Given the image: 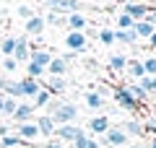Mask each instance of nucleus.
<instances>
[{
    "instance_id": "nucleus-1",
    "label": "nucleus",
    "mask_w": 156,
    "mask_h": 148,
    "mask_svg": "<svg viewBox=\"0 0 156 148\" xmlns=\"http://www.w3.org/2000/svg\"><path fill=\"white\" fill-rule=\"evenodd\" d=\"M44 109H47L44 115H50L55 125H76L78 120V107L73 101H65V99H52Z\"/></svg>"
},
{
    "instance_id": "nucleus-2",
    "label": "nucleus",
    "mask_w": 156,
    "mask_h": 148,
    "mask_svg": "<svg viewBox=\"0 0 156 148\" xmlns=\"http://www.w3.org/2000/svg\"><path fill=\"white\" fill-rule=\"evenodd\" d=\"M44 5L62 18L70 13H81V0H44Z\"/></svg>"
},
{
    "instance_id": "nucleus-3",
    "label": "nucleus",
    "mask_w": 156,
    "mask_h": 148,
    "mask_svg": "<svg viewBox=\"0 0 156 148\" xmlns=\"http://www.w3.org/2000/svg\"><path fill=\"white\" fill-rule=\"evenodd\" d=\"M65 47H68V52H86V49H89V37H86V31H70V29H68Z\"/></svg>"
},
{
    "instance_id": "nucleus-4",
    "label": "nucleus",
    "mask_w": 156,
    "mask_h": 148,
    "mask_svg": "<svg viewBox=\"0 0 156 148\" xmlns=\"http://www.w3.org/2000/svg\"><path fill=\"white\" fill-rule=\"evenodd\" d=\"M101 146H107V148H125L128 146V135H125L122 127H109V130L104 132V138H101Z\"/></svg>"
},
{
    "instance_id": "nucleus-5",
    "label": "nucleus",
    "mask_w": 156,
    "mask_h": 148,
    "mask_svg": "<svg viewBox=\"0 0 156 148\" xmlns=\"http://www.w3.org/2000/svg\"><path fill=\"white\" fill-rule=\"evenodd\" d=\"M112 96H115V101H117L120 107H122V109H128L130 115H135V112L140 109V104H138V101H135V99L128 93V88H125V86H117Z\"/></svg>"
},
{
    "instance_id": "nucleus-6",
    "label": "nucleus",
    "mask_w": 156,
    "mask_h": 148,
    "mask_svg": "<svg viewBox=\"0 0 156 148\" xmlns=\"http://www.w3.org/2000/svg\"><path fill=\"white\" fill-rule=\"evenodd\" d=\"M122 13H125V16H130L133 21H146V18H148V13H151V8L146 5V3H133V0H125Z\"/></svg>"
},
{
    "instance_id": "nucleus-7",
    "label": "nucleus",
    "mask_w": 156,
    "mask_h": 148,
    "mask_svg": "<svg viewBox=\"0 0 156 148\" xmlns=\"http://www.w3.org/2000/svg\"><path fill=\"white\" fill-rule=\"evenodd\" d=\"M16 135L21 138V143H34V140H39V127H37V122L34 120H29V122H21V125H16Z\"/></svg>"
},
{
    "instance_id": "nucleus-8",
    "label": "nucleus",
    "mask_w": 156,
    "mask_h": 148,
    "mask_svg": "<svg viewBox=\"0 0 156 148\" xmlns=\"http://www.w3.org/2000/svg\"><path fill=\"white\" fill-rule=\"evenodd\" d=\"M29 52H31V44H29V37L23 34V37H16V47H13V60L18 62V65H26L29 62Z\"/></svg>"
},
{
    "instance_id": "nucleus-9",
    "label": "nucleus",
    "mask_w": 156,
    "mask_h": 148,
    "mask_svg": "<svg viewBox=\"0 0 156 148\" xmlns=\"http://www.w3.org/2000/svg\"><path fill=\"white\" fill-rule=\"evenodd\" d=\"M81 132H83V127H78V125H57L52 138H57L60 143H73Z\"/></svg>"
},
{
    "instance_id": "nucleus-10",
    "label": "nucleus",
    "mask_w": 156,
    "mask_h": 148,
    "mask_svg": "<svg viewBox=\"0 0 156 148\" xmlns=\"http://www.w3.org/2000/svg\"><path fill=\"white\" fill-rule=\"evenodd\" d=\"M18 83H21V93H23V99H34L39 91H42V81H37V78L23 76Z\"/></svg>"
},
{
    "instance_id": "nucleus-11",
    "label": "nucleus",
    "mask_w": 156,
    "mask_h": 148,
    "mask_svg": "<svg viewBox=\"0 0 156 148\" xmlns=\"http://www.w3.org/2000/svg\"><path fill=\"white\" fill-rule=\"evenodd\" d=\"M52 57L55 55H52L50 49H44V47H34L31 52H29V62H37V65H42L44 70H47V65L52 62Z\"/></svg>"
},
{
    "instance_id": "nucleus-12",
    "label": "nucleus",
    "mask_w": 156,
    "mask_h": 148,
    "mask_svg": "<svg viewBox=\"0 0 156 148\" xmlns=\"http://www.w3.org/2000/svg\"><path fill=\"white\" fill-rule=\"evenodd\" d=\"M44 29H47L44 16H31L29 21H23V31H26V37H39Z\"/></svg>"
},
{
    "instance_id": "nucleus-13",
    "label": "nucleus",
    "mask_w": 156,
    "mask_h": 148,
    "mask_svg": "<svg viewBox=\"0 0 156 148\" xmlns=\"http://www.w3.org/2000/svg\"><path fill=\"white\" fill-rule=\"evenodd\" d=\"M44 88L50 93H62L68 88V78H62V76H44Z\"/></svg>"
},
{
    "instance_id": "nucleus-14",
    "label": "nucleus",
    "mask_w": 156,
    "mask_h": 148,
    "mask_svg": "<svg viewBox=\"0 0 156 148\" xmlns=\"http://www.w3.org/2000/svg\"><path fill=\"white\" fill-rule=\"evenodd\" d=\"M34 122H37V127H39V135H44V138H52V135H55V127H57V125H55V120H52L50 115H39Z\"/></svg>"
},
{
    "instance_id": "nucleus-15",
    "label": "nucleus",
    "mask_w": 156,
    "mask_h": 148,
    "mask_svg": "<svg viewBox=\"0 0 156 148\" xmlns=\"http://www.w3.org/2000/svg\"><path fill=\"white\" fill-rule=\"evenodd\" d=\"M31 117H34V104H31V101H18L16 112H13V120L21 125V122H29Z\"/></svg>"
},
{
    "instance_id": "nucleus-16",
    "label": "nucleus",
    "mask_w": 156,
    "mask_h": 148,
    "mask_svg": "<svg viewBox=\"0 0 156 148\" xmlns=\"http://www.w3.org/2000/svg\"><path fill=\"white\" fill-rule=\"evenodd\" d=\"M65 23H68L70 31H86L89 29V18L83 13H70V16H65Z\"/></svg>"
},
{
    "instance_id": "nucleus-17",
    "label": "nucleus",
    "mask_w": 156,
    "mask_h": 148,
    "mask_svg": "<svg viewBox=\"0 0 156 148\" xmlns=\"http://www.w3.org/2000/svg\"><path fill=\"white\" fill-rule=\"evenodd\" d=\"M109 120H107V115H96V117H91L89 120V130L94 132V135H104L107 130H109Z\"/></svg>"
},
{
    "instance_id": "nucleus-18",
    "label": "nucleus",
    "mask_w": 156,
    "mask_h": 148,
    "mask_svg": "<svg viewBox=\"0 0 156 148\" xmlns=\"http://www.w3.org/2000/svg\"><path fill=\"white\" fill-rule=\"evenodd\" d=\"M107 65H109V70H115V73H122L125 68H128V55H109L107 57Z\"/></svg>"
},
{
    "instance_id": "nucleus-19",
    "label": "nucleus",
    "mask_w": 156,
    "mask_h": 148,
    "mask_svg": "<svg viewBox=\"0 0 156 148\" xmlns=\"http://www.w3.org/2000/svg\"><path fill=\"white\" fill-rule=\"evenodd\" d=\"M65 73H68V62L62 57H52V62L47 65V76H62L65 78Z\"/></svg>"
},
{
    "instance_id": "nucleus-20",
    "label": "nucleus",
    "mask_w": 156,
    "mask_h": 148,
    "mask_svg": "<svg viewBox=\"0 0 156 148\" xmlns=\"http://www.w3.org/2000/svg\"><path fill=\"white\" fill-rule=\"evenodd\" d=\"M133 31H135V37H138V39H146V42H148V37L156 31V26H154V23H148V21H135Z\"/></svg>"
},
{
    "instance_id": "nucleus-21",
    "label": "nucleus",
    "mask_w": 156,
    "mask_h": 148,
    "mask_svg": "<svg viewBox=\"0 0 156 148\" xmlns=\"http://www.w3.org/2000/svg\"><path fill=\"white\" fill-rule=\"evenodd\" d=\"M83 101H86V107H91V109H101V107H104V96H101L99 91H86Z\"/></svg>"
},
{
    "instance_id": "nucleus-22",
    "label": "nucleus",
    "mask_w": 156,
    "mask_h": 148,
    "mask_svg": "<svg viewBox=\"0 0 156 148\" xmlns=\"http://www.w3.org/2000/svg\"><path fill=\"white\" fill-rule=\"evenodd\" d=\"M115 42L133 47V44H138V37H135V31H133V29H128V31H120V29H117V31H115Z\"/></svg>"
},
{
    "instance_id": "nucleus-23",
    "label": "nucleus",
    "mask_w": 156,
    "mask_h": 148,
    "mask_svg": "<svg viewBox=\"0 0 156 148\" xmlns=\"http://www.w3.org/2000/svg\"><path fill=\"white\" fill-rule=\"evenodd\" d=\"M122 130H125V135H133V138H143L146 132H143V125H140L138 120H128L122 125Z\"/></svg>"
},
{
    "instance_id": "nucleus-24",
    "label": "nucleus",
    "mask_w": 156,
    "mask_h": 148,
    "mask_svg": "<svg viewBox=\"0 0 156 148\" xmlns=\"http://www.w3.org/2000/svg\"><path fill=\"white\" fill-rule=\"evenodd\" d=\"M125 70H128L133 78H138V81L146 76V70H143V60H128V68H125Z\"/></svg>"
},
{
    "instance_id": "nucleus-25",
    "label": "nucleus",
    "mask_w": 156,
    "mask_h": 148,
    "mask_svg": "<svg viewBox=\"0 0 156 148\" xmlns=\"http://www.w3.org/2000/svg\"><path fill=\"white\" fill-rule=\"evenodd\" d=\"M23 143H21V138L16 135V132H8V135H3L0 138V148H21Z\"/></svg>"
},
{
    "instance_id": "nucleus-26",
    "label": "nucleus",
    "mask_w": 156,
    "mask_h": 148,
    "mask_svg": "<svg viewBox=\"0 0 156 148\" xmlns=\"http://www.w3.org/2000/svg\"><path fill=\"white\" fill-rule=\"evenodd\" d=\"M125 88H128V93H130V96L135 99V101H138V104H143L146 99H148V93H146L143 88L138 86V83H128V86H125Z\"/></svg>"
},
{
    "instance_id": "nucleus-27",
    "label": "nucleus",
    "mask_w": 156,
    "mask_h": 148,
    "mask_svg": "<svg viewBox=\"0 0 156 148\" xmlns=\"http://www.w3.org/2000/svg\"><path fill=\"white\" fill-rule=\"evenodd\" d=\"M13 47H16V37L0 39V57H11L13 55Z\"/></svg>"
},
{
    "instance_id": "nucleus-28",
    "label": "nucleus",
    "mask_w": 156,
    "mask_h": 148,
    "mask_svg": "<svg viewBox=\"0 0 156 148\" xmlns=\"http://www.w3.org/2000/svg\"><path fill=\"white\" fill-rule=\"evenodd\" d=\"M50 101H52V93L47 91L44 86H42V91H39L37 96H34V101H31V104H34V109H39V107H47Z\"/></svg>"
},
{
    "instance_id": "nucleus-29",
    "label": "nucleus",
    "mask_w": 156,
    "mask_h": 148,
    "mask_svg": "<svg viewBox=\"0 0 156 148\" xmlns=\"http://www.w3.org/2000/svg\"><path fill=\"white\" fill-rule=\"evenodd\" d=\"M3 93H5V96H13V99H23V93H21V83H18V81H8L5 88H3Z\"/></svg>"
},
{
    "instance_id": "nucleus-30",
    "label": "nucleus",
    "mask_w": 156,
    "mask_h": 148,
    "mask_svg": "<svg viewBox=\"0 0 156 148\" xmlns=\"http://www.w3.org/2000/svg\"><path fill=\"white\" fill-rule=\"evenodd\" d=\"M138 86L143 88L146 93H156V76H143L138 81Z\"/></svg>"
},
{
    "instance_id": "nucleus-31",
    "label": "nucleus",
    "mask_w": 156,
    "mask_h": 148,
    "mask_svg": "<svg viewBox=\"0 0 156 148\" xmlns=\"http://www.w3.org/2000/svg\"><path fill=\"white\" fill-rule=\"evenodd\" d=\"M16 107H18V99H13V96H3V115H5V117H13Z\"/></svg>"
},
{
    "instance_id": "nucleus-32",
    "label": "nucleus",
    "mask_w": 156,
    "mask_h": 148,
    "mask_svg": "<svg viewBox=\"0 0 156 148\" xmlns=\"http://www.w3.org/2000/svg\"><path fill=\"white\" fill-rule=\"evenodd\" d=\"M26 76H29V78H37V81H39L42 76H47V70H44L42 65H37V62H26Z\"/></svg>"
},
{
    "instance_id": "nucleus-33",
    "label": "nucleus",
    "mask_w": 156,
    "mask_h": 148,
    "mask_svg": "<svg viewBox=\"0 0 156 148\" xmlns=\"http://www.w3.org/2000/svg\"><path fill=\"white\" fill-rule=\"evenodd\" d=\"M96 37H99V42L107 44V47H109V44H115V31H112V29H99V31H96Z\"/></svg>"
},
{
    "instance_id": "nucleus-34",
    "label": "nucleus",
    "mask_w": 156,
    "mask_h": 148,
    "mask_svg": "<svg viewBox=\"0 0 156 148\" xmlns=\"http://www.w3.org/2000/svg\"><path fill=\"white\" fill-rule=\"evenodd\" d=\"M133 26H135V21L130 16H125V13L117 16V29H120V31H128V29H133Z\"/></svg>"
},
{
    "instance_id": "nucleus-35",
    "label": "nucleus",
    "mask_w": 156,
    "mask_h": 148,
    "mask_svg": "<svg viewBox=\"0 0 156 148\" xmlns=\"http://www.w3.org/2000/svg\"><path fill=\"white\" fill-rule=\"evenodd\" d=\"M0 65H3V70H5V73L18 70V62L13 60V57H0Z\"/></svg>"
},
{
    "instance_id": "nucleus-36",
    "label": "nucleus",
    "mask_w": 156,
    "mask_h": 148,
    "mask_svg": "<svg viewBox=\"0 0 156 148\" xmlns=\"http://www.w3.org/2000/svg\"><path fill=\"white\" fill-rule=\"evenodd\" d=\"M18 18H23V21H29V18H31V16H37V13H34V8L31 5H26V3H23V5H18Z\"/></svg>"
},
{
    "instance_id": "nucleus-37",
    "label": "nucleus",
    "mask_w": 156,
    "mask_h": 148,
    "mask_svg": "<svg viewBox=\"0 0 156 148\" xmlns=\"http://www.w3.org/2000/svg\"><path fill=\"white\" fill-rule=\"evenodd\" d=\"M143 70H146V76H156V57H146Z\"/></svg>"
},
{
    "instance_id": "nucleus-38",
    "label": "nucleus",
    "mask_w": 156,
    "mask_h": 148,
    "mask_svg": "<svg viewBox=\"0 0 156 148\" xmlns=\"http://www.w3.org/2000/svg\"><path fill=\"white\" fill-rule=\"evenodd\" d=\"M89 140H91V138L86 135V130H83V132H81V135L76 138V140L70 143V146H73V148H86V146H89Z\"/></svg>"
},
{
    "instance_id": "nucleus-39",
    "label": "nucleus",
    "mask_w": 156,
    "mask_h": 148,
    "mask_svg": "<svg viewBox=\"0 0 156 148\" xmlns=\"http://www.w3.org/2000/svg\"><path fill=\"white\" fill-rule=\"evenodd\" d=\"M143 132H148V135L156 138V117H148V120L143 122Z\"/></svg>"
},
{
    "instance_id": "nucleus-40",
    "label": "nucleus",
    "mask_w": 156,
    "mask_h": 148,
    "mask_svg": "<svg viewBox=\"0 0 156 148\" xmlns=\"http://www.w3.org/2000/svg\"><path fill=\"white\" fill-rule=\"evenodd\" d=\"M44 23H55V26H60V23H65V18H62V16H57V13H47V16H44Z\"/></svg>"
},
{
    "instance_id": "nucleus-41",
    "label": "nucleus",
    "mask_w": 156,
    "mask_h": 148,
    "mask_svg": "<svg viewBox=\"0 0 156 148\" xmlns=\"http://www.w3.org/2000/svg\"><path fill=\"white\" fill-rule=\"evenodd\" d=\"M42 148H65V143H60L57 138H47V140H44V146H42Z\"/></svg>"
},
{
    "instance_id": "nucleus-42",
    "label": "nucleus",
    "mask_w": 156,
    "mask_h": 148,
    "mask_svg": "<svg viewBox=\"0 0 156 148\" xmlns=\"http://www.w3.org/2000/svg\"><path fill=\"white\" fill-rule=\"evenodd\" d=\"M76 57H78V52H65V55H62V60L70 62V60H76Z\"/></svg>"
},
{
    "instance_id": "nucleus-43",
    "label": "nucleus",
    "mask_w": 156,
    "mask_h": 148,
    "mask_svg": "<svg viewBox=\"0 0 156 148\" xmlns=\"http://www.w3.org/2000/svg\"><path fill=\"white\" fill-rule=\"evenodd\" d=\"M146 21H148V23H154V26H156V8H151V13H148V18H146Z\"/></svg>"
},
{
    "instance_id": "nucleus-44",
    "label": "nucleus",
    "mask_w": 156,
    "mask_h": 148,
    "mask_svg": "<svg viewBox=\"0 0 156 148\" xmlns=\"http://www.w3.org/2000/svg\"><path fill=\"white\" fill-rule=\"evenodd\" d=\"M86 148H104V146H101L99 140H94V138H91V140H89V146H86Z\"/></svg>"
},
{
    "instance_id": "nucleus-45",
    "label": "nucleus",
    "mask_w": 156,
    "mask_h": 148,
    "mask_svg": "<svg viewBox=\"0 0 156 148\" xmlns=\"http://www.w3.org/2000/svg\"><path fill=\"white\" fill-rule=\"evenodd\" d=\"M148 47H156V31H154V34L148 37Z\"/></svg>"
},
{
    "instance_id": "nucleus-46",
    "label": "nucleus",
    "mask_w": 156,
    "mask_h": 148,
    "mask_svg": "<svg viewBox=\"0 0 156 148\" xmlns=\"http://www.w3.org/2000/svg\"><path fill=\"white\" fill-rule=\"evenodd\" d=\"M146 148H156V138H151V140H148V146H146Z\"/></svg>"
},
{
    "instance_id": "nucleus-47",
    "label": "nucleus",
    "mask_w": 156,
    "mask_h": 148,
    "mask_svg": "<svg viewBox=\"0 0 156 148\" xmlns=\"http://www.w3.org/2000/svg\"><path fill=\"white\" fill-rule=\"evenodd\" d=\"M5 83H8V78H0V91L5 88Z\"/></svg>"
},
{
    "instance_id": "nucleus-48",
    "label": "nucleus",
    "mask_w": 156,
    "mask_h": 148,
    "mask_svg": "<svg viewBox=\"0 0 156 148\" xmlns=\"http://www.w3.org/2000/svg\"><path fill=\"white\" fill-rule=\"evenodd\" d=\"M146 5H148V8H156V0H146Z\"/></svg>"
},
{
    "instance_id": "nucleus-49",
    "label": "nucleus",
    "mask_w": 156,
    "mask_h": 148,
    "mask_svg": "<svg viewBox=\"0 0 156 148\" xmlns=\"http://www.w3.org/2000/svg\"><path fill=\"white\" fill-rule=\"evenodd\" d=\"M0 115H3V93H0Z\"/></svg>"
},
{
    "instance_id": "nucleus-50",
    "label": "nucleus",
    "mask_w": 156,
    "mask_h": 148,
    "mask_svg": "<svg viewBox=\"0 0 156 148\" xmlns=\"http://www.w3.org/2000/svg\"><path fill=\"white\" fill-rule=\"evenodd\" d=\"M21 148H34V146H29V143H23V146H21Z\"/></svg>"
},
{
    "instance_id": "nucleus-51",
    "label": "nucleus",
    "mask_w": 156,
    "mask_h": 148,
    "mask_svg": "<svg viewBox=\"0 0 156 148\" xmlns=\"http://www.w3.org/2000/svg\"><path fill=\"white\" fill-rule=\"evenodd\" d=\"M107 3H117V0H107Z\"/></svg>"
},
{
    "instance_id": "nucleus-52",
    "label": "nucleus",
    "mask_w": 156,
    "mask_h": 148,
    "mask_svg": "<svg viewBox=\"0 0 156 148\" xmlns=\"http://www.w3.org/2000/svg\"><path fill=\"white\" fill-rule=\"evenodd\" d=\"M128 148H138V146H128Z\"/></svg>"
},
{
    "instance_id": "nucleus-53",
    "label": "nucleus",
    "mask_w": 156,
    "mask_h": 148,
    "mask_svg": "<svg viewBox=\"0 0 156 148\" xmlns=\"http://www.w3.org/2000/svg\"><path fill=\"white\" fill-rule=\"evenodd\" d=\"M138 148H146V146H138Z\"/></svg>"
}]
</instances>
